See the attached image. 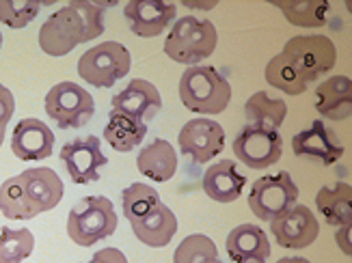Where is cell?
<instances>
[{"label":"cell","mask_w":352,"mask_h":263,"mask_svg":"<svg viewBox=\"0 0 352 263\" xmlns=\"http://www.w3.org/2000/svg\"><path fill=\"white\" fill-rule=\"evenodd\" d=\"M104 3L72 0L54 11L39 28V48L50 56H65L76 45L104 33Z\"/></svg>","instance_id":"obj_1"},{"label":"cell","mask_w":352,"mask_h":263,"mask_svg":"<svg viewBox=\"0 0 352 263\" xmlns=\"http://www.w3.org/2000/svg\"><path fill=\"white\" fill-rule=\"evenodd\" d=\"M63 198V181L48 166L28 168L0 185V211L9 220H30L54 209Z\"/></svg>","instance_id":"obj_2"},{"label":"cell","mask_w":352,"mask_h":263,"mask_svg":"<svg viewBox=\"0 0 352 263\" xmlns=\"http://www.w3.org/2000/svg\"><path fill=\"white\" fill-rule=\"evenodd\" d=\"M217 43H219L217 26L206 18L186 15V18H179L171 26L164 41V52L175 63L195 67L197 63H201V60L214 54Z\"/></svg>","instance_id":"obj_3"},{"label":"cell","mask_w":352,"mask_h":263,"mask_svg":"<svg viewBox=\"0 0 352 263\" xmlns=\"http://www.w3.org/2000/svg\"><path fill=\"white\" fill-rule=\"evenodd\" d=\"M179 100L192 113L221 115L232 102V84L214 67L195 65L182 73Z\"/></svg>","instance_id":"obj_4"},{"label":"cell","mask_w":352,"mask_h":263,"mask_svg":"<svg viewBox=\"0 0 352 263\" xmlns=\"http://www.w3.org/2000/svg\"><path fill=\"white\" fill-rule=\"evenodd\" d=\"M117 211L106 196H85L69 209L67 236L78 246H94L117 229Z\"/></svg>","instance_id":"obj_5"},{"label":"cell","mask_w":352,"mask_h":263,"mask_svg":"<svg viewBox=\"0 0 352 263\" xmlns=\"http://www.w3.org/2000/svg\"><path fill=\"white\" fill-rule=\"evenodd\" d=\"M305 84L316 82L329 73L338 63V48L324 35H298L292 37L279 52Z\"/></svg>","instance_id":"obj_6"},{"label":"cell","mask_w":352,"mask_h":263,"mask_svg":"<svg viewBox=\"0 0 352 263\" xmlns=\"http://www.w3.org/2000/svg\"><path fill=\"white\" fill-rule=\"evenodd\" d=\"M132 65L130 52L119 41H104L89 48L78 60V73L85 82L98 89H109L128 76Z\"/></svg>","instance_id":"obj_7"},{"label":"cell","mask_w":352,"mask_h":263,"mask_svg":"<svg viewBox=\"0 0 352 263\" xmlns=\"http://www.w3.org/2000/svg\"><path fill=\"white\" fill-rule=\"evenodd\" d=\"M45 113L60 130H78L94 119V95L76 82H58L45 95Z\"/></svg>","instance_id":"obj_8"},{"label":"cell","mask_w":352,"mask_h":263,"mask_svg":"<svg viewBox=\"0 0 352 263\" xmlns=\"http://www.w3.org/2000/svg\"><path fill=\"white\" fill-rule=\"evenodd\" d=\"M298 198V185L289 173L279 171L274 175L259 177L249 192V207L259 220L272 222L285 214L292 205H296Z\"/></svg>","instance_id":"obj_9"},{"label":"cell","mask_w":352,"mask_h":263,"mask_svg":"<svg viewBox=\"0 0 352 263\" xmlns=\"http://www.w3.org/2000/svg\"><path fill=\"white\" fill-rule=\"evenodd\" d=\"M236 158L249 168L262 171L277 164L283 156V138L277 130L247 126L242 128L234 141Z\"/></svg>","instance_id":"obj_10"},{"label":"cell","mask_w":352,"mask_h":263,"mask_svg":"<svg viewBox=\"0 0 352 263\" xmlns=\"http://www.w3.org/2000/svg\"><path fill=\"white\" fill-rule=\"evenodd\" d=\"M60 162L65 164L67 175L74 183H94L100 179V171L109 164V158L102 153V141L89 134L82 138H74L60 149Z\"/></svg>","instance_id":"obj_11"},{"label":"cell","mask_w":352,"mask_h":263,"mask_svg":"<svg viewBox=\"0 0 352 263\" xmlns=\"http://www.w3.org/2000/svg\"><path fill=\"white\" fill-rule=\"evenodd\" d=\"M177 145L184 156H188L197 164H208L225 149V130L221 123L208 117L188 121L179 130Z\"/></svg>","instance_id":"obj_12"},{"label":"cell","mask_w":352,"mask_h":263,"mask_svg":"<svg viewBox=\"0 0 352 263\" xmlns=\"http://www.w3.org/2000/svg\"><path fill=\"white\" fill-rule=\"evenodd\" d=\"M270 233L279 246L289 251H300L311 246L320 236V225L307 205H292L279 218L270 222Z\"/></svg>","instance_id":"obj_13"},{"label":"cell","mask_w":352,"mask_h":263,"mask_svg":"<svg viewBox=\"0 0 352 263\" xmlns=\"http://www.w3.org/2000/svg\"><path fill=\"white\" fill-rule=\"evenodd\" d=\"M175 13L177 7L169 0H130L124 7L130 30L143 39L162 35L175 20Z\"/></svg>","instance_id":"obj_14"},{"label":"cell","mask_w":352,"mask_h":263,"mask_svg":"<svg viewBox=\"0 0 352 263\" xmlns=\"http://www.w3.org/2000/svg\"><path fill=\"white\" fill-rule=\"evenodd\" d=\"M292 151L298 158L318 160L320 164L331 166L344 156V145L324 121H314L307 130L292 138Z\"/></svg>","instance_id":"obj_15"},{"label":"cell","mask_w":352,"mask_h":263,"mask_svg":"<svg viewBox=\"0 0 352 263\" xmlns=\"http://www.w3.org/2000/svg\"><path fill=\"white\" fill-rule=\"evenodd\" d=\"M11 151L24 162L50 158L54 151V132L39 119H22L13 128Z\"/></svg>","instance_id":"obj_16"},{"label":"cell","mask_w":352,"mask_h":263,"mask_svg":"<svg viewBox=\"0 0 352 263\" xmlns=\"http://www.w3.org/2000/svg\"><path fill=\"white\" fill-rule=\"evenodd\" d=\"M113 111L124 113L139 121H151L162 111V98L158 89L141 78H134L128 82L124 91H119L113 98Z\"/></svg>","instance_id":"obj_17"},{"label":"cell","mask_w":352,"mask_h":263,"mask_svg":"<svg viewBox=\"0 0 352 263\" xmlns=\"http://www.w3.org/2000/svg\"><path fill=\"white\" fill-rule=\"evenodd\" d=\"M225 249L234 263H266L270 257L268 236L257 225H238L232 229Z\"/></svg>","instance_id":"obj_18"},{"label":"cell","mask_w":352,"mask_h":263,"mask_svg":"<svg viewBox=\"0 0 352 263\" xmlns=\"http://www.w3.org/2000/svg\"><path fill=\"white\" fill-rule=\"evenodd\" d=\"M204 192L217 201V203H234L236 198L242 196L244 177L238 171V164L234 160H221L217 164H210V168L204 173Z\"/></svg>","instance_id":"obj_19"},{"label":"cell","mask_w":352,"mask_h":263,"mask_svg":"<svg viewBox=\"0 0 352 263\" xmlns=\"http://www.w3.org/2000/svg\"><path fill=\"white\" fill-rule=\"evenodd\" d=\"M316 111L331 121L350 119L352 80L348 76H333V78L316 87Z\"/></svg>","instance_id":"obj_20"},{"label":"cell","mask_w":352,"mask_h":263,"mask_svg":"<svg viewBox=\"0 0 352 263\" xmlns=\"http://www.w3.org/2000/svg\"><path fill=\"white\" fill-rule=\"evenodd\" d=\"M130 225H132L136 240L149 246V249H162V246L169 244L173 236L177 233L175 214L166 207L162 201L147 216H143L141 220L130 222Z\"/></svg>","instance_id":"obj_21"},{"label":"cell","mask_w":352,"mask_h":263,"mask_svg":"<svg viewBox=\"0 0 352 263\" xmlns=\"http://www.w3.org/2000/svg\"><path fill=\"white\" fill-rule=\"evenodd\" d=\"M136 168L151 181H169L177 171L175 147L169 141H164V138H156L147 147H143L139 156H136Z\"/></svg>","instance_id":"obj_22"},{"label":"cell","mask_w":352,"mask_h":263,"mask_svg":"<svg viewBox=\"0 0 352 263\" xmlns=\"http://www.w3.org/2000/svg\"><path fill=\"white\" fill-rule=\"evenodd\" d=\"M352 188L350 183L338 181L333 185H324L316 194V207L320 216L331 227H346L352 225Z\"/></svg>","instance_id":"obj_23"},{"label":"cell","mask_w":352,"mask_h":263,"mask_svg":"<svg viewBox=\"0 0 352 263\" xmlns=\"http://www.w3.org/2000/svg\"><path fill=\"white\" fill-rule=\"evenodd\" d=\"M145 136H147V123L128 117L124 113L111 111L104 128V138L115 151L128 153L134 147H139L145 141Z\"/></svg>","instance_id":"obj_24"},{"label":"cell","mask_w":352,"mask_h":263,"mask_svg":"<svg viewBox=\"0 0 352 263\" xmlns=\"http://www.w3.org/2000/svg\"><path fill=\"white\" fill-rule=\"evenodd\" d=\"M244 117H247V126L268 128L277 130L283 126L287 117V104L281 98H272L266 91H257L244 104Z\"/></svg>","instance_id":"obj_25"},{"label":"cell","mask_w":352,"mask_h":263,"mask_svg":"<svg viewBox=\"0 0 352 263\" xmlns=\"http://www.w3.org/2000/svg\"><path fill=\"white\" fill-rule=\"evenodd\" d=\"M272 5L281 9L289 24L302 28L324 26L331 11V5L327 0H274Z\"/></svg>","instance_id":"obj_26"},{"label":"cell","mask_w":352,"mask_h":263,"mask_svg":"<svg viewBox=\"0 0 352 263\" xmlns=\"http://www.w3.org/2000/svg\"><path fill=\"white\" fill-rule=\"evenodd\" d=\"M35 251V238L28 229H0V263H20Z\"/></svg>","instance_id":"obj_27"},{"label":"cell","mask_w":352,"mask_h":263,"mask_svg":"<svg viewBox=\"0 0 352 263\" xmlns=\"http://www.w3.org/2000/svg\"><path fill=\"white\" fill-rule=\"evenodd\" d=\"M160 203L158 190H154L147 183H132L121 192V205H124V216L130 222L141 220L151 209Z\"/></svg>","instance_id":"obj_28"},{"label":"cell","mask_w":352,"mask_h":263,"mask_svg":"<svg viewBox=\"0 0 352 263\" xmlns=\"http://www.w3.org/2000/svg\"><path fill=\"white\" fill-rule=\"evenodd\" d=\"M217 259H219L217 244L201 233H192L188 238H184L173 255V263H214Z\"/></svg>","instance_id":"obj_29"},{"label":"cell","mask_w":352,"mask_h":263,"mask_svg":"<svg viewBox=\"0 0 352 263\" xmlns=\"http://www.w3.org/2000/svg\"><path fill=\"white\" fill-rule=\"evenodd\" d=\"M266 82L274 89H279L283 93H287V95H300V93L307 91V84H305L298 73L287 65V60L277 54L272 56L268 60L266 65Z\"/></svg>","instance_id":"obj_30"},{"label":"cell","mask_w":352,"mask_h":263,"mask_svg":"<svg viewBox=\"0 0 352 263\" xmlns=\"http://www.w3.org/2000/svg\"><path fill=\"white\" fill-rule=\"evenodd\" d=\"M41 3L37 0H0V22L9 28H26L37 18Z\"/></svg>","instance_id":"obj_31"},{"label":"cell","mask_w":352,"mask_h":263,"mask_svg":"<svg viewBox=\"0 0 352 263\" xmlns=\"http://www.w3.org/2000/svg\"><path fill=\"white\" fill-rule=\"evenodd\" d=\"M15 113V100H13V93L0 84V128L7 130L9 121Z\"/></svg>","instance_id":"obj_32"},{"label":"cell","mask_w":352,"mask_h":263,"mask_svg":"<svg viewBox=\"0 0 352 263\" xmlns=\"http://www.w3.org/2000/svg\"><path fill=\"white\" fill-rule=\"evenodd\" d=\"M89 263H128V259L119 249H102L91 257Z\"/></svg>","instance_id":"obj_33"},{"label":"cell","mask_w":352,"mask_h":263,"mask_svg":"<svg viewBox=\"0 0 352 263\" xmlns=\"http://www.w3.org/2000/svg\"><path fill=\"white\" fill-rule=\"evenodd\" d=\"M335 240H338L342 253L350 257V255H352V249H350V225L340 227V231H338V236H335Z\"/></svg>","instance_id":"obj_34"},{"label":"cell","mask_w":352,"mask_h":263,"mask_svg":"<svg viewBox=\"0 0 352 263\" xmlns=\"http://www.w3.org/2000/svg\"><path fill=\"white\" fill-rule=\"evenodd\" d=\"M277 263H311L309 259H305V257H283L279 259Z\"/></svg>","instance_id":"obj_35"},{"label":"cell","mask_w":352,"mask_h":263,"mask_svg":"<svg viewBox=\"0 0 352 263\" xmlns=\"http://www.w3.org/2000/svg\"><path fill=\"white\" fill-rule=\"evenodd\" d=\"M3 141H5V130L0 128V147H3Z\"/></svg>","instance_id":"obj_36"},{"label":"cell","mask_w":352,"mask_h":263,"mask_svg":"<svg viewBox=\"0 0 352 263\" xmlns=\"http://www.w3.org/2000/svg\"><path fill=\"white\" fill-rule=\"evenodd\" d=\"M0 48H3V33H0Z\"/></svg>","instance_id":"obj_37"},{"label":"cell","mask_w":352,"mask_h":263,"mask_svg":"<svg viewBox=\"0 0 352 263\" xmlns=\"http://www.w3.org/2000/svg\"><path fill=\"white\" fill-rule=\"evenodd\" d=\"M214 263H223V261H221V259H217V261H214Z\"/></svg>","instance_id":"obj_38"}]
</instances>
